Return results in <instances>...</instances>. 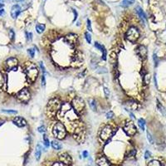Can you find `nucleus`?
I'll return each mask as SVG.
<instances>
[{
	"mask_svg": "<svg viewBox=\"0 0 166 166\" xmlns=\"http://www.w3.org/2000/svg\"><path fill=\"white\" fill-rule=\"evenodd\" d=\"M23 72L27 77V80L28 82L33 83L37 80V78L38 77L39 71L37 67V66L34 63L31 62H27L24 64L23 66Z\"/></svg>",
	"mask_w": 166,
	"mask_h": 166,
	"instance_id": "obj_1",
	"label": "nucleus"
},
{
	"mask_svg": "<svg viewBox=\"0 0 166 166\" xmlns=\"http://www.w3.org/2000/svg\"><path fill=\"white\" fill-rule=\"evenodd\" d=\"M62 106V102L58 98L55 97L49 100L48 103L46 106V114L47 117L49 118H54L58 113Z\"/></svg>",
	"mask_w": 166,
	"mask_h": 166,
	"instance_id": "obj_2",
	"label": "nucleus"
},
{
	"mask_svg": "<svg viewBox=\"0 0 166 166\" xmlns=\"http://www.w3.org/2000/svg\"><path fill=\"white\" fill-rule=\"evenodd\" d=\"M52 134L57 140H63L66 135V128L62 122H57L52 128Z\"/></svg>",
	"mask_w": 166,
	"mask_h": 166,
	"instance_id": "obj_3",
	"label": "nucleus"
},
{
	"mask_svg": "<svg viewBox=\"0 0 166 166\" xmlns=\"http://www.w3.org/2000/svg\"><path fill=\"white\" fill-rule=\"evenodd\" d=\"M72 106L77 114H82L85 111L86 104L84 100L80 96H76L72 102Z\"/></svg>",
	"mask_w": 166,
	"mask_h": 166,
	"instance_id": "obj_4",
	"label": "nucleus"
},
{
	"mask_svg": "<svg viewBox=\"0 0 166 166\" xmlns=\"http://www.w3.org/2000/svg\"><path fill=\"white\" fill-rule=\"evenodd\" d=\"M122 128L125 133L129 136H133L136 134L137 129L136 126L134 124V122L131 120H126L125 121V123L122 125Z\"/></svg>",
	"mask_w": 166,
	"mask_h": 166,
	"instance_id": "obj_5",
	"label": "nucleus"
},
{
	"mask_svg": "<svg viewBox=\"0 0 166 166\" xmlns=\"http://www.w3.org/2000/svg\"><path fill=\"white\" fill-rule=\"evenodd\" d=\"M115 132L114 127L110 125H106L105 127L101 130V131L100 133V138L101 140L106 141L108 140L110 137L113 135V134Z\"/></svg>",
	"mask_w": 166,
	"mask_h": 166,
	"instance_id": "obj_6",
	"label": "nucleus"
},
{
	"mask_svg": "<svg viewBox=\"0 0 166 166\" xmlns=\"http://www.w3.org/2000/svg\"><path fill=\"white\" fill-rule=\"evenodd\" d=\"M83 62H84V57H83V54L79 50H77L74 52L73 56L72 57V65L73 67H80L82 66Z\"/></svg>",
	"mask_w": 166,
	"mask_h": 166,
	"instance_id": "obj_7",
	"label": "nucleus"
},
{
	"mask_svg": "<svg viewBox=\"0 0 166 166\" xmlns=\"http://www.w3.org/2000/svg\"><path fill=\"white\" fill-rule=\"evenodd\" d=\"M125 37L130 42H135L140 37V32L136 27H131L127 30L125 33Z\"/></svg>",
	"mask_w": 166,
	"mask_h": 166,
	"instance_id": "obj_8",
	"label": "nucleus"
},
{
	"mask_svg": "<svg viewBox=\"0 0 166 166\" xmlns=\"http://www.w3.org/2000/svg\"><path fill=\"white\" fill-rule=\"evenodd\" d=\"M17 99L21 102H24V103L27 102L31 99V93L29 90L27 88H23L20 90L17 93Z\"/></svg>",
	"mask_w": 166,
	"mask_h": 166,
	"instance_id": "obj_9",
	"label": "nucleus"
},
{
	"mask_svg": "<svg viewBox=\"0 0 166 166\" xmlns=\"http://www.w3.org/2000/svg\"><path fill=\"white\" fill-rule=\"evenodd\" d=\"M64 41L71 47H75L78 42V36L75 33H69L65 37Z\"/></svg>",
	"mask_w": 166,
	"mask_h": 166,
	"instance_id": "obj_10",
	"label": "nucleus"
},
{
	"mask_svg": "<svg viewBox=\"0 0 166 166\" xmlns=\"http://www.w3.org/2000/svg\"><path fill=\"white\" fill-rule=\"evenodd\" d=\"M18 65V60L16 57H9L3 63L4 68L7 71H12L15 67H17Z\"/></svg>",
	"mask_w": 166,
	"mask_h": 166,
	"instance_id": "obj_11",
	"label": "nucleus"
},
{
	"mask_svg": "<svg viewBox=\"0 0 166 166\" xmlns=\"http://www.w3.org/2000/svg\"><path fill=\"white\" fill-rule=\"evenodd\" d=\"M135 52L137 54V56L139 57L141 60H145L148 56V50L146 48V47L144 45L138 46V47L135 49Z\"/></svg>",
	"mask_w": 166,
	"mask_h": 166,
	"instance_id": "obj_12",
	"label": "nucleus"
},
{
	"mask_svg": "<svg viewBox=\"0 0 166 166\" xmlns=\"http://www.w3.org/2000/svg\"><path fill=\"white\" fill-rule=\"evenodd\" d=\"M59 160H60L62 163H63L64 164H66V165H71L72 163V157L70 156L69 154L66 153V152L59 154Z\"/></svg>",
	"mask_w": 166,
	"mask_h": 166,
	"instance_id": "obj_13",
	"label": "nucleus"
},
{
	"mask_svg": "<svg viewBox=\"0 0 166 166\" xmlns=\"http://www.w3.org/2000/svg\"><path fill=\"white\" fill-rule=\"evenodd\" d=\"M13 123L19 128H22L27 125V121L21 116H15L13 119Z\"/></svg>",
	"mask_w": 166,
	"mask_h": 166,
	"instance_id": "obj_14",
	"label": "nucleus"
},
{
	"mask_svg": "<svg viewBox=\"0 0 166 166\" xmlns=\"http://www.w3.org/2000/svg\"><path fill=\"white\" fill-rule=\"evenodd\" d=\"M21 12H22V9L20 6L18 4L13 5L11 9V17L13 19L17 18L18 17V15L21 13Z\"/></svg>",
	"mask_w": 166,
	"mask_h": 166,
	"instance_id": "obj_15",
	"label": "nucleus"
},
{
	"mask_svg": "<svg viewBox=\"0 0 166 166\" xmlns=\"http://www.w3.org/2000/svg\"><path fill=\"white\" fill-rule=\"evenodd\" d=\"M124 105L125 106V110L127 111L130 110H135L138 108V104L134 101H128L124 103Z\"/></svg>",
	"mask_w": 166,
	"mask_h": 166,
	"instance_id": "obj_16",
	"label": "nucleus"
},
{
	"mask_svg": "<svg viewBox=\"0 0 166 166\" xmlns=\"http://www.w3.org/2000/svg\"><path fill=\"white\" fill-rule=\"evenodd\" d=\"M96 164L98 166H110V161L105 156H99L96 159Z\"/></svg>",
	"mask_w": 166,
	"mask_h": 166,
	"instance_id": "obj_17",
	"label": "nucleus"
},
{
	"mask_svg": "<svg viewBox=\"0 0 166 166\" xmlns=\"http://www.w3.org/2000/svg\"><path fill=\"white\" fill-rule=\"evenodd\" d=\"M135 10H136L137 14L139 15V17L140 18V19H141L142 21H143V22H145L146 21V19H147V17H146V15L145 13L144 10L142 9L141 7H140V6H137L135 7Z\"/></svg>",
	"mask_w": 166,
	"mask_h": 166,
	"instance_id": "obj_18",
	"label": "nucleus"
},
{
	"mask_svg": "<svg viewBox=\"0 0 166 166\" xmlns=\"http://www.w3.org/2000/svg\"><path fill=\"white\" fill-rule=\"evenodd\" d=\"M109 62L111 65H116L117 63V54L115 52H111L109 57Z\"/></svg>",
	"mask_w": 166,
	"mask_h": 166,
	"instance_id": "obj_19",
	"label": "nucleus"
},
{
	"mask_svg": "<svg viewBox=\"0 0 166 166\" xmlns=\"http://www.w3.org/2000/svg\"><path fill=\"white\" fill-rule=\"evenodd\" d=\"M51 145H52V149H56V150H60V149H62V144L57 140H53L52 142H51Z\"/></svg>",
	"mask_w": 166,
	"mask_h": 166,
	"instance_id": "obj_20",
	"label": "nucleus"
},
{
	"mask_svg": "<svg viewBox=\"0 0 166 166\" xmlns=\"http://www.w3.org/2000/svg\"><path fill=\"white\" fill-rule=\"evenodd\" d=\"M6 85H7V81H6L4 74L0 72V90H2L3 87L6 86Z\"/></svg>",
	"mask_w": 166,
	"mask_h": 166,
	"instance_id": "obj_21",
	"label": "nucleus"
},
{
	"mask_svg": "<svg viewBox=\"0 0 166 166\" xmlns=\"http://www.w3.org/2000/svg\"><path fill=\"white\" fill-rule=\"evenodd\" d=\"M41 155H42V146L40 145V144H37L36 146V150H35V159L38 161L40 160Z\"/></svg>",
	"mask_w": 166,
	"mask_h": 166,
	"instance_id": "obj_22",
	"label": "nucleus"
},
{
	"mask_svg": "<svg viewBox=\"0 0 166 166\" xmlns=\"http://www.w3.org/2000/svg\"><path fill=\"white\" fill-rule=\"evenodd\" d=\"M45 28H46V26L44 24H42V23H38V24L36 25V31L39 34H42L43 32L45 31Z\"/></svg>",
	"mask_w": 166,
	"mask_h": 166,
	"instance_id": "obj_23",
	"label": "nucleus"
},
{
	"mask_svg": "<svg viewBox=\"0 0 166 166\" xmlns=\"http://www.w3.org/2000/svg\"><path fill=\"white\" fill-rule=\"evenodd\" d=\"M134 3H135V0H123L121 3V6L127 7L129 6H131Z\"/></svg>",
	"mask_w": 166,
	"mask_h": 166,
	"instance_id": "obj_24",
	"label": "nucleus"
},
{
	"mask_svg": "<svg viewBox=\"0 0 166 166\" xmlns=\"http://www.w3.org/2000/svg\"><path fill=\"white\" fill-rule=\"evenodd\" d=\"M89 105L90 106V108H92V110H94V111H96V101L95 100V99H89Z\"/></svg>",
	"mask_w": 166,
	"mask_h": 166,
	"instance_id": "obj_25",
	"label": "nucleus"
},
{
	"mask_svg": "<svg viewBox=\"0 0 166 166\" xmlns=\"http://www.w3.org/2000/svg\"><path fill=\"white\" fill-rule=\"evenodd\" d=\"M150 82V75L148 74V73H145L143 77V83L145 86H147L149 84Z\"/></svg>",
	"mask_w": 166,
	"mask_h": 166,
	"instance_id": "obj_26",
	"label": "nucleus"
},
{
	"mask_svg": "<svg viewBox=\"0 0 166 166\" xmlns=\"http://www.w3.org/2000/svg\"><path fill=\"white\" fill-rule=\"evenodd\" d=\"M138 125L141 130H145V120L143 119V118H140V119L138 120Z\"/></svg>",
	"mask_w": 166,
	"mask_h": 166,
	"instance_id": "obj_27",
	"label": "nucleus"
},
{
	"mask_svg": "<svg viewBox=\"0 0 166 166\" xmlns=\"http://www.w3.org/2000/svg\"><path fill=\"white\" fill-rule=\"evenodd\" d=\"M43 144H44L45 145V147L46 148H48L51 143H50V141H49V139H48V136H47V135H43Z\"/></svg>",
	"mask_w": 166,
	"mask_h": 166,
	"instance_id": "obj_28",
	"label": "nucleus"
},
{
	"mask_svg": "<svg viewBox=\"0 0 166 166\" xmlns=\"http://www.w3.org/2000/svg\"><path fill=\"white\" fill-rule=\"evenodd\" d=\"M147 166H161V164L160 161H158L156 160H153L149 162L147 164Z\"/></svg>",
	"mask_w": 166,
	"mask_h": 166,
	"instance_id": "obj_29",
	"label": "nucleus"
},
{
	"mask_svg": "<svg viewBox=\"0 0 166 166\" xmlns=\"http://www.w3.org/2000/svg\"><path fill=\"white\" fill-rule=\"evenodd\" d=\"M85 38H86V42H87L89 44H90V43H92V35H90L88 32H86V33H85Z\"/></svg>",
	"mask_w": 166,
	"mask_h": 166,
	"instance_id": "obj_30",
	"label": "nucleus"
},
{
	"mask_svg": "<svg viewBox=\"0 0 166 166\" xmlns=\"http://www.w3.org/2000/svg\"><path fill=\"white\" fill-rule=\"evenodd\" d=\"M94 46H95V47H96V48H97L99 51H101V52H102V50H103V48H104V46H102L101 44H100V43L97 42H95Z\"/></svg>",
	"mask_w": 166,
	"mask_h": 166,
	"instance_id": "obj_31",
	"label": "nucleus"
},
{
	"mask_svg": "<svg viewBox=\"0 0 166 166\" xmlns=\"http://www.w3.org/2000/svg\"><path fill=\"white\" fill-rule=\"evenodd\" d=\"M136 155V149H132L131 150H130L129 153H128V158H131V157H135Z\"/></svg>",
	"mask_w": 166,
	"mask_h": 166,
	"instance_id": "obj_32",
	"label": "nucleus"
},
{
	"mask_svg": "<svg viewBox=\"0 0 166 166\" xmlns=\"http://www.w3.org/2000/svg\"><path fill=\"white\" fill-rule=\"evenodd\" d=\"M37 131L39 133H45L47 131V129H46V126L45 125H42V126H39L37 128Z\"/></svg>",
	"mask_w": 166,
	"mask_h": 166,
	"instance_id": "obj_33",
	"label": "nucleus"
},
{
	"mask_svg": "<svg viewBox=\"0 0 166 166\" xmlns=\"http://www.w3.org/2000/svg\"><path fill=\"white\" fill-rule=\"evenodd\" d=\"M86 27H87V30H88L89 32H92V22H90V19H87V21H86Z\"/></svg>",
	"mask_w": 166,
	"mask_h": 166,
	"instance_id": "obj_34",
	"label": "nucleus"
},
{
	"mask_svg": "<svg viewBox=\"0 0 166 166\" xmlns=\"http://www.w3.org/2000/svg\"><path fill=\"white\" fill-rule=\"evenodd\" d=\"M27 53H28L30 57H33L35 55V50H33V48H28L27 49Z\"/></svg>",
	"mask_w": 166,
	"mask_h": 166,
	"instance_id": "obj_35",
	"label": "nucleus"
},
{
	"mask_svg": "<svg viewBox=\"0 0 166 166\" xmlns=\"http://www.w3.org/2000/svg\"><path fill=\"white\" fill-rule=\"evenodd\" d=\"M147 139H148L149 142V143H150L151 145H153V144H154L153 137H152V135H150V133H149V131H147Z\"/></svg>",
	"mask_w": 166,
	"mask_h": 166,
	"instance_id": "obj_36",
	"label": "nucleus"
},
{
	"mask_svg": "<svg viewBox=\"0 0 166 166\" xmlns=\"http://www.w3.org/2000/svg\"><path fill=\"white\" fill-rule=\"evenodd\" d=\"M3 112L4 113H7V114H17V110H2Z\"/></svg>",
	"mask_w": 166,
	"mask_h": 166,
	"instance_id": "obj_37",
	"label": "nucleus"
},
{
	"mask_svg": "<svg viewBox=\"0 0 166 166\" xmlns=\"http://www.w3.org/2000/svg\"><path fill=\"white\" fill-rule=\"evenodd\" d=\"M153 60H154V62H155V66H157L158 63H159V59H158L156 54H155V53H154V55H153Z\"/></svg>",
	"mask_w": 166,
	"mask_h": 166,
	"instance_id": "obj_38",
	"label": "nucleus"
},
{
	"mask_svg": "<svg viewBox=\"0 0 166 166\" xmlns=\"http://www.w3.org/2000/svg\"><path fill=\"white\" fill-rule=\"evenodd\" d=\"M114 112L113 111H109V112H107L106 113V118H107V119H112V118L114 117Z\"/></svg>",
	"mask_w": 166,
	"mask_h": 166,
	"instance_id": "obj_39",
	"label": "nucleus"
},
{
	"mask_svg": "<svg viewBox=\"0 0 166 166\" xmlns=\"http://www.w3.org/2000/svg\"><path fill=\"white\" fill-rule=\"evenodd\" d=\"M102 59H103L104 61H105L106 60V55H107V52H106V50H105V47H104V48H103V50H102Z\"/></svg>",
	"mask_w": 166,
	"mask_h": 166,
	"instance_id": "obj_40",
	"label": "nucleus"
},
{
	"mask_svg": "<svg viewBox=\"0 0 166 166\" xmlns=\"http://www.w3.org/2000/svg\"><path fill=\"white\" fill-rule=\"evenodd\" d=\"M150 157H151V153H150V151L146 150V151L145 152V160H148V159H149Z\"/></svg>",
	"mask_w": 166,
	"mask_h": 166,
	"instance_id": "obj_41",
	"label": "nucleus"
},
{
	"mask_svg": "<svg viewBox=\"0 0 166 166\" xmlns=\"http://www.w3.org/2000/svg\"><path fill=\"white\" fill-rule=\"evenodd\" d=\"M39 65H40V67L42 68V72H43V75H45V74L47 73V72H46L45 66H44V65H43V62H39Z\"/></svg>",
	"mask_w": 166,
	"mask_h": 166,
	"instance_id": "obj_42",
	"label": "nucleus"
},
{
	"mask_svg": "<svg viewBox=\"0 0 166 166\" xmlns=\"http://www.w3.org/2000/svg\"><path fill=\"white\" fill-rule=\"evenodd\" d=\"M41 84H42V86H43V87L46 86V77H45V75H42V76Z\"/></svg>",
	"mask_w": 166,
	"mask_h": 166,
	"instance_id": "obj_43",
	"label": "nucleus"
},
{
	"mask_svg": "<svg viewBox=\"0 0 166 166\" xmlns=\"http://www.w3.org/2000/svg\"><path fill=\"white\" fill-rule=\"evenodd\" d=\"M14 37H15V33H14V32L12 30V29H10L9 30V37H10V39L11 40H13L14 39Z\"/></svg>",
	"mask_w": 166,
	"mask_h": 166,
	"instance_id": "obj_44",
	"label": "nucleus"
},
{
	"mask_svg": "<svg viewBox=\"0 0 166 166\" xmlns=\"http://www.w3.org/2000/svg\"><path fill=\"white\" fill-rule=\"evenodd\" d=\"M104 92H105V96L106 98H108L110 96V90L107 87H104Z\"/></svg>",
	"mask_w": 166,
	"mask_h": 166,
	"instance_id": "obj_45",
	"label": "nucleus"
},
{
	"mask_svg": "<svg viewBox=\"0 0 166 166\" xmlns=\"http://www.w3.org/2000/svg\"><path fill=\"white\" fill-rule=\"evenodd\" d=\"M26 36H27V39L28 41H31L32 39H33V34L31 33H27V32H26Z\"/></svg>",
	"mask_w": 166,
	"mask_h": 166,
	"instance_id": "obj_46",
	"label": "nucleus"
},
{
	"mask_svg": "<svg viewBox=\"0 0 166 166\" xmlns=\"http://www.w3.org/2000/svg\"><path fill=\"white\" fill-rule=\"evenodd\" d=\"M157 106H158V108H159V110L161 112H163V110H164V107L162 106V105L160 103V101H157Z\"/></svg>",
	"mask_w": 166,
	"mask_h": 166,
	"instance_id": "obj_47",
	"label": "nucleus"
},
{
	"mask_svg": "<svg viewBox=\"0 0 166 166\" xmlns=\"http://www.w3.org/2000/svg\"><path fill=\"white\" fill-rule=\"evenodd\" d=\"M82 155H83V157H84V158H87L89 154H88V152L86 151V150H84V151L82 152Z\"/></svg>",
	"mask_w": 166,
	"mask_h": 166,
	"instance_id": "obj_48",
	"label": "nucleus"
},
{
	"mask_svg": "<svg viewBox=\"0 0 166 166\" xmlns=\"http://www.w3.org/2000/svg\"><path fill=\"white\" fill-rule=\"evenodd\" d=\"M73 13H74V15H75V18H74L73 22H75V21L77 20V11L75 10V9H73Z\"/></svg>",
	"mask_w": 166,
	"mask_h": 166,
	"instance_id": "obj_49",
	"label": "nucleus"
},
{
	"mask_svg": "<svg viewBox=\"0 0 166 166\" xmlns=\"http://www.w3.org/2000/svg\"><path fill=\"white\" fill-rule=\"evenodd\" d=\"M4 14V9H0V16H2Z\"/></svg>",
	"mask_w": 166,
	"mask_h": 166,
	"instance_id": "obj_50",
	"label": "nucleus"
},
{
	"mask_svg": "<svg viewBox=\"0 0 166 166\" xmlns=\"http://www.w3.org/2000/svg\"><path fill=\"white\" fill-rule=\"evenodd\" d=\"M4 122H5V120H3V119H0V126L3 125V124H4Z\"/></svg>",
	"mask_w": 166,
	"mask_h": 166,
	"instance_id": "obj_51",
	"label": "nucleus"
},
{
	"mask_svg": "<svg viewBox=\"0 0 166 166\" xmlns=\"http://www.w3.org/2000/svg\"><path fill=\"white\" fill-rule=\"evenodd\" d=\"M13 1H15V2H22L23 0H13Z\"/></svg>",
	"mask_w": 166,
	"mask_h": 166,
	"instance_id": "obj_52",
	"label": "nucleus"
},
{
	"mask_svg": "<svg viewBox=\"0 0 166 166\" xmlns=\"http://www.w3.org/2000/svg\"><path fill=\"white\" fill-rule=\"evenodd\" d=\"M0 2H3V0H0Z\"/></svg>",
	"mask_w": 166,
	"mask_h": 166,
	"instance_id": "obj_53",
	"label": "nucleus"
},
{
	"mask_svg": "<svg viewBox=\"0 0 166 166\" xmlns=\"http://www.w3.org/2000/svg\"><path fill=\"white\" fill-rule=\"evenodd\" d=\"M64 166H68V165H66V164H64Z\"/></svg>",
	"mask_w": 166,
	"mask_h": 166,
	"instance_id": "obj_54",
	"label": "nucleus"
}]
</instances>
